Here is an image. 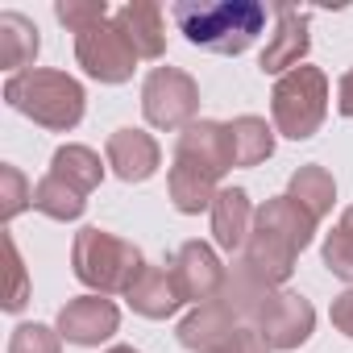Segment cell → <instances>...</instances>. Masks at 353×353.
<instances>
[{
	"label": "cell",
	"instance_id": "obj_1",
	"mask_svg": "<svg viewBox=\"0 0 353 353\" xmlns=\"http://www.w3.org/2000/svg\"><path fill=\"white\" fill-rule=\"evenodd\" d=\"M316 216L303 212L291 196H274L254 212V229L250 241L241 250V258L274 287H283L295 274V258L312 245L316 237Z\"/></svg>",
	"mask_w": 353,
	"mask_h": 353
},
{
	"label": "cell",
	"instance_id": "obj_2",
	"mask_svg": "<svg viewBox=\"0 0 353 353\" xmlns=\"http://www.w3.org/2000/svg\"><path fill=\"white\" fill-rule=\"evenodd\" d=\"M170 17L192 46L208 54H245L266 30V5L258 0H179Z\"/></svg>",
	"mask_w": 353,
	"mask_h": 353
},
{
	"label": "cell",
	"instance_id": "obj_3",
	"mask_svg": "<svg viewBox=\"0 0 353 353\" xmlns=\"http://www.w3.org/2000/svg\"><path fill=\"white\" fill-rule=\"evenodd\" d=\"M5 100L9 108H17L21 117H30L34 125L50 129V133H67L83 121V83L67 71H50V67H30L21 75H9L5 83Z\"/></svg>",
	"mask_w": 353,
	"mask_h": 353
},
{
	"label": "cell",
	"instance_id": "obj_4",
	"mask_svg": "<svg viewBox=\"0 0 353 353\" xmlns=\"http://www.w3.org/2000/svg\"><path fill=\"white\" fill-rule=\"evenodd\" d=\"M71 270L83 287H92V295H125L145 270V258L133 241L88 225L71 241Z\"/></svg>",
	"mask_w": 353,
	"mask_h": 353
},
{
	"label": "cell",
	"instance_id": "obj_5",
	"mask_svg": "<svg viewBox=\"0 0 353 353\" xmlns=\"http://www.w3.org/2000/svg\"><path fill=\"white\" fill-rule=\"evenodd\" d=\"M270 117L274 129L291 141H307L312 133H320L328 117V75L320 67H295L279 75L270 92Z\"/></svg>",
	"mask_w": 353,
	"mask_h": 353
},
{
	"label": "cell",
	"instance_id": "obj_6",
	"mask_svg": "<svg viewBox=\"0 0 353 353\" xmlns=\"http://www.w3.org/2000/svg\"><path fill=\"white\" fill-rule=\"evenodd\" d=\"M141 112L154 129H188L200 112V83L179 67H154L141 83Z\"/></svg>",
	"mask_w": 353,
	"mask_h": 353
},
{
	"label": "cell",
	"instance_id": "obj_7",
	"mask_svg": "<svg viewBox=\"0 0 353 353\" xmlns=\"http://www.w3.org/2000/svg\"><path fill=\"white\" fill-rule=\"evenodd\" d=\"M75 59L100 83H129L133 67H137V54L125 42V34L117 30V21H100V26L75 34Z\"/></svg>",
	"mask_w": 353,
	"mask_h": 353
},
{
	"label": "cell",
	"instance_id": "obj_8",
	"mask_svg": "<svg viewBox=\"0 0 353 353\" xmlns=\"http://www.w3.org/2000/svg\"><path fill=\"white\" fill-rule=\"evenodd\" d=\"M170 270H174V283H179L183 299L188 303H208V299H221V287H225V270L216 250L208 241H183L174 250V258H166Z\"/></svg>",
	"mask_w": 353,
	"mask_h": 353
},
{
	"label": "cell",
	"instance_id": "obj_9",
	"mask_svg": "<svg viewBox=\"0 0 353 353\" xmlns=\"http://www.w3.org/2000/svg\"><path fill=\"white\" fill-rule=\"evenodd\" d=\"M254 328L266 336V345L270 349H299L307 336H312V328H316V307L303 299V295H295V291H279L266 307H262V316L254 320Z\"/></svg>",
	"mask_w": 353,
	"mask_h": 353
},
{
	"label": "cell",
	"instance_id": "obj_10",
	"mask_svg": "<svg viewBox=\"0 0 353 353\" xmlns=\"http://www.w3.org/2000/svg\"><path fill=\"white\" fill-rule=\"evenodd\" d=\"M54 328L71 345H100L121 328V312H117V303L108 295H79V299L63 303Z\"/></svg>",
	"mask_w": 353,
	"mask_h": 353
},
{
	"label": "cell",
	"instance_id": "obj_11",
	"mask_svg": "<svg viewBox=\"0 0 353 353\" xmlns=\"http://www.w3.org/2000/svg\"><path fill=\"white\" fill-rule=\"evenodd\" d=\"M174 162H188L212 179H221L225 170H233V150H229V133L221 121H196L179 133L174 141Z\"/></svg>",
	"mask_w": 353,
	"mask_h": 353
},
{
	"label": "cell",
	"instance_id": "obj_12",
	"mask_svg": "<svg viewBox=\"0 0 353 353\" xmlns=\"http://www.w3.org/2000/svg\"><path fill=\"white\" fill-rule=\"evenodd\" d=\"M303 54H307V13L291 9V5H279L274 9V34L266 38V50H262L258 67L266 75H287V71L303 67Z\"/></svg>",
	"mask_w": 353,
	"mask_h": 353
},
{
	"label": "cell",
	"instance_id": "obj_13",
	"mask_svg": "<svg viewBox=\"0 0 353 353\" xmlns=\"http://www.w3.org/2000/svg\"><path fill=\"white\" fill-rule=\"evenodd\" d=\"M104 158H108L112 174L125 179V183H145L150 174L162 166V150H158V141L145 129H117V133H108Z\"/></svg>",
	"mask_w": 353,
	"mask_h": 353
},
{
	"label": "cell",
	"instance_id": "obj_14",
	"mask_svg": "<svg viewBox=\"0 0 353 353\" xmlns=\"http://www.w3.org/2000/svg\"><path fill=\"white\" fill-rule=\"evenodd\" d=\"M125 299H129V307H133L137 316H145V320H166V316H174V312L188 303L183 291H179V283H174L170 262H158V266L145 262V270H141L137 283L125 291Z\"/></svg>",
	"mask_w": 353,
	"mask_h": 353
},
{
	"label": "cell",
	"instance_id": "obj_15",
	"mask_svg": "<svg viewBox=\"0 0 353 353\" xmlns=\"http://www.w3.org/2000/svg\"><path fill=\"white\" fill-rule=\"evenodd\" d=\"M279 295L274 283H266L245 258H237L229 270H225V287H221V303L241 320V324H254L262 316V307Z\"/></svg>",
	"mask_w": 353,
	"mask_h": 353
},
{
	"label": "cell",
	"instance_id": "obj_16",
	"mask_svg": "<svg viewBox=\"0 0 353 353\" xmlns=\"http://www.w3.org/2000/svg\"><path fill=\"white\" fill-rule=\"evenodd\" d=\"M237 328H241V320H237L221 299H208V303H196V312L179 320V332H174V336H179V345L192 349V353H212V349H221Z\"/></svg>",
	"mask_w": 353,
	"mask_h": 353
},
{
	"label": "cell",
	"instance_id": "obj_17",
	"mask_svg": "<svg viewBox=\"0 0 353 353\" xmlns=\"http://www.w3.org/2000/svg\"><path fill=\"white\" fill-rule=\"evenodd\" d=\"M254 212L258 208L250 204V192L245 188H221L216 200H212V241L225 254L245 250L250 229H254Z\"/></svg>",
	"mask_w": 353,
	"mask_h": 353
},
{
	"label": "cell",
	"instance_id": "obj_18",
	"mask_svg": "<svg viewBox=\"0 0 353 353\" xmlns=\"http://www.w3.org/2000/svg\"><path fill=\"white\" fill-rule=\"evenodd\" d=\"M117 30L133 46L137 59H162L166 50V30H162V9L154 0H129L125 9H117Z\"/></svg>",
	"mask_w": 353,
	"mask_h": 353
},
{
	"label": "cell",
	"instance_id": "obj_19",
	"mask_svg": "<svg viewBox=\"0 0 353 353\" xmlns=\"http://www.w3.org/2000/svg\"><path fill=\"white\" fill-rule=\"evenodd\" d=\"M221 179H212V174L188 166V162H170V174H166V192H170V204L179 208L183 216H196V212H212V200H216V188Z\"/></svg>",
	"mask_w": 353,
	"mask_h": 353
},
{
	"label": "cell",
	"instance_id": "obj_20",
	"mask_svg": "<svg viewBox=\"0 0 353 353\" xmlns=\"http://www.w3.org/2000/svg\"><path fill=\"white\" fill-rule=\"evenodd\" d=\"M38 50H42V38H38V26L30 17L0 13V63H5V71H13V75L30 71Z\"/></svg>",
	"mask_w": 353,
	"mask_h": 353
},
{
	"label": "cell",
	"instance_id": "obj_21",
	"mask_svg": "<svg viewBox=\"0 0 353 353\" xmlns=\"http://www.w3.org/2000/svg\"><path fill=\"white\" fill-rule=\"evenodd\" d=\"M287 196H291L303 212H312L316 221H324V216L332 212V200H336V179H332L320 162H307V166H299V170L291 174Z\"/></svg>",
	"mask_w": 353,
	"mask_h": 353
},
{
	"label": "cell",
	"instance_id": "obj_22",
	"mask_svg": "<svg viewBox=\"0 0 353 353\" xmlns=\"http://www.w3.org/2000/svg\"><path fill=\"white\" fill-rule=\"evenodd\" d=\"M225 133H229L233 166H258L274 154V129L262 117H237L225 125Z\"/></svg>",
	"mask_w": 353,
	"mask_h": 353
},
{
	"label": "cell",
	"instance_id": "obj_23",
	"mask_svg": "<svg viewBox=\"0 0 353 353\" xmlns=\"http://www.w3.org/2000/svg\"><path fill=\"white\" fill-rule=\"evenodd\" d=\"M50 174H59L63 183L92 196L100 188V179H104V166H100V154L88 150V145H59L54 158H50Z\"/></svg>",
	"mask_w": 353,
	"mask_h": 353
},
{
	"label": "cell",
	"instance_id": "obj_24",
	"mask_svg": "<svg viewBox=\"0 0 353 353\" xmlns=\"http://www.w3.org/2000/svg\"><path fill=\"white\" fill-rule=\"evenodd\" d=\"M34 208L42 212V216H50V221H79L83 216V208H88V196L79 192V188H71V183H63L59 174H42L38 179V188H34Z\"/></svg>",
	"mask_w": 353,
	"mask_h": 353
},
{
	"label": "cell",
	"instance_id": "obj_25",
	"mask_svg": "<svg viewBox=\"0 0 353 353\" xmlns=\"http://www.w3.org/2000/svg\"><path fill=\"white\" fill-rule=\"evenodd\" d=\"M34 208V188L26 183V174L17 166H0V221H13L17 212Z\"/></svg>",
	"mask_w": 353,
	"mask_h": 353
},
{
	"label": "cell",
	"instance_id": "obj_26",
	"mask_svg": "<svg viewBox=\"0 0 353 353\" xmlns=\"http://www.w3.org/2000/svg\"><path fill=\"white\" fill-rule=\"evenodd\" d=\"M324 266H328L336 279L353 283V229H349L345 221H336V229L324 237Z\"/></svg>",
	"mask_w": 353,
	"mask_h": 353
},
{
	"label": "cell",
	"instance_id": "obj_27",
	"mask_svg": "<svg viewBox=\"0 0 353 353\" xmlns=\"http://www.w3.org/2000/svg\"><path fill=\"white\" fill-rule=\"evenodd\" d=\"M54 17H59L71 34H83V30L108 21V5H104V0H59V5H54Z\"/></svg>",
	"mask_w": 353,
	"mask_h": 353
},
{
	"label": "cell",
	"instance_id": "obj_28",
	"mask_svg": "<svg viewBox=\"0 0 353 353\" xmlns=\"http://www.w3.org/2000/svg\"><path fill=\"white\" fill-rule=\"evenodd\" d=\"M9 353H63V336L46 324H17L9 336Z\"/></svg>",
	"mask_w": 353,
	"mask_h": 353
},
{
	"label": "cell",
	"instance_id": "obj_29",
	"mask_svg": "<svg viewBox=\"0 0 353 353\" xmlns=\"http://www.w3.org/2000/svg\"><path fill=\"white\" fill-rule=\"evenodd\" d=\"M5 250H9V266H13V291H9V299H5V312H21L26 299H30V287H26V262H21V254H17V241H13V237H5Z\"/></svg>",
	"mask_w": 353,
	"mask_h": 353
},
{
	"label": "cell",
	"instance_id": "obj_30",
	"mask_svg": "<svg viewBox=\"0 0 353 353\" xmlns=\"http://www.w3.org/2000/svg\"><path fill=\"white\" fill-rule=\"evenodd\" d=\"M225 353H270V345H266V336L254 328V324H241L225 345H221Z\"/></svg>",
	"mask_w": 353,
	"mask_h": 353
},
{
	"label": "cell",
	"instance_id": "obj_31",
	"mask_svg": "<svg viewBox=\"0 0 353 353\" xmlns=\"http://www.w3.org/2000/svg\"><path fill=\"white\" fill-rule=\"evenodd\" d=\"M332 324H336V332H345L349 341H353V287L349 291H341L336 299H332Z\"/></svg>",
	"mask_w": 353,
	"mask_h": 353
},
{
	"label": "cell",
	"instance_id": "obj_32",
	"mask_svg": "<svg viewBox=\"0 0 353 353\" xmlns=\"http://www.w3.org/2000/svg\"><path fill=\"white\" fill-rule=\"evenodd\" d=\"M336 112L353 121V67H349V71L341 75V83H336Z\"/></svg>",
	"mask_w": 353,
	"mask_h": 353
},
{
	"label": "cell",
	"instance_id": "obj_33",
	"mask_svg": "<svg viewBox=\"0 0 353 353\" xmlns=\"http://www.w3.org/2000/svg\"><path fill=\"white\" fill-rule=\"evenodd\" d=\"M104 353H137L133 345H112V349H104Z\"/></svg>",
	"mask_w": 353,
	"mask_h": 353
},
{
	"label": "cell",
	"instance_id": "obj_34",
	"mask_svg": "<svg viewBox=\"0 0 353 353\" xmlns=\"http://www.w3.org/2000/svg\"><path fill=\"white\" fill-rule=\"evenodd\" d=\"M341 221H345V225L353 229V208H345V212H341Z\"/></svg>",
	"mask_w": 353,
	"mask_h": 353
},
{
	"label": "cell",
	"instance_id": "obj_35",
	"mask_svg": "<svg viewBox=\"0 0 353 353\" xmlns=\"http://www.w3.org/2000/svg\"><path fill=\"white\" fill-rule=\"evenodd\" d=\"M212 353H225V349H212Z\"/></svg>",
	"mask_w": 353,
	"mask_h": 353
}]
</instances>
